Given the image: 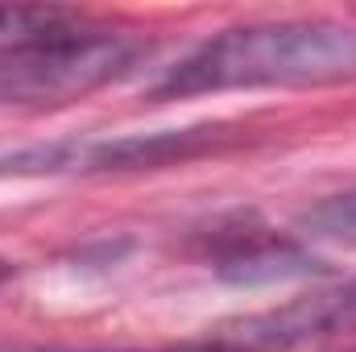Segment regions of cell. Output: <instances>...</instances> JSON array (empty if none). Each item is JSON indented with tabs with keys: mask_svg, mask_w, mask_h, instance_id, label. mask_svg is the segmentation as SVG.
I'll return each instance as SVG.
<instances>
[{
	"mask_svg": "<svg viewBox=\"0 0 356 352\" xmlns=\"http://www.w3.org/2000/svg\"><path fill=\"white\" fill-rule=\"evenodd\" d=\"M17 352H241V349L211 336V344H199V349L186 344V349H17Z\"/></svg>",
	"mask_w": 356,
	"mask_h": 352,
	"instance_id": "obj_8",
	"label": "cell"
},
{
	"mask_svg": "<svg viewBox=\"0 0 356 352\" xmlns=\"http://www.w3.org/2000/svg\"><path fill=\"white\" fill-rule=\"evenodd\" d=\"M228 137L224 125L203 129H162V133H124V137H58L33 141L0 154V175H120L154 170L170 162H191Z\"/></svg>",
	"mask_w": 356,
	"mask_h": 352,
	"instance_id": "obj_3",
	"label": "cell"
},
{
	"mask_svg": "<svg viewBox=\"0 0 356 352\" xmlns=\"http://www.w3.org/2000/svg\"><path fill=\"white\" fill-rule=\"evenodd\" d=\"M353 328H356V278H348L332 290H315V294L294 298L286 307L232 319V323L216 328V340H224V344H232L241 352H286L298 349V344H315V340L353 332Z\"/></svg>",
	"mask_w": 356,
	"mask_h": 352,
	"instance_id": "obj_4",
	"label": "cell"
},
{
	"mask_svg": "<svg viewBox=\"0 0 356 352\" xmlns=\"http://www.w3.org/2000/svg\"><path fill=\"white\" fill-rule=\"evenodd\" d=\"M211 269L232 286H266V282H290V278L319 273L323 262L311 249H302L298 241L273 237L269 228H253V232L224 237V245L211 257Z\"/></svg>",
	"mask_w": 356,
	"mask_h": 352,
	"instance_id": "obj_5",
	"label": "cell"
},
{
	"mask_svg": "<svg viewBox=\"0 0 356 352\" xmlns=\"http://www.w3.org/2000/svg\"><path fill=\"white\" fill-rule=\"evenodd\" d=\"M298 228H302L307 237H319V241L356 245V191L332 195V199L307 207V211L298 216Z\"/></svg>",
	"mask_w": 356,
	"mask_h": 352,
	"instance_id": "obj_7",
	"label": "cell"
},
{
	"mask_svg": "<svg viewBox=\"0 0 356 352\" xmlns=\"http://www.w3.org/2000/svg\"><path fill=\"white\" fill-rule=\"evenodd\" d=\"M141 58V42L95 25L91 17H75L71 25L0 50V108L4 104H67L88 91L120 79Z\"/></svg>",
	"mask_w": 356,
	"mask_h": 352,
	"instance_id": "obj_2",
	"label": "cell"
},
{
	"mask_svg": "<svg viewBox=\"0 0 356 352\" xmlns=\"http://www.w3.org/2000/svg\"><path fill=\"white\" fill-rule=\"evenodd\" d=\"M79 13L54 8V4H0V50L29 46L63 25H71Z\"/></svg>",
	"mask_w": 356,
	"mask_h": 352,
	"instance_id": "obj_6",
	"label": "cell"
},
{
	"mask_svg": "<svg viewBox=\"0 0 356 352\" xmlns=\"http://www.w3.org/2000/svg\"><path fill=\"white\" fill-rule=\"evenodd\" d=\"M356 83V21L286 17L232 25L199 42L149 88L154 99H191L257 88Z\"/></svg>",
	"mask_w": 356,
	"mask_h": 352,
	"instance_id": "obj_1",
	"label": "cell"
}]
</instances>
